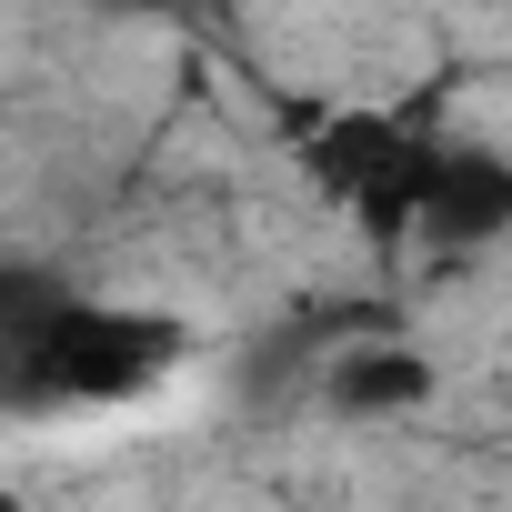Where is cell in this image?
I'll list each match as a JSON object with an SVG mask.
<instances>
[{
    "mask_svg": "<svg viewBox=\"0 0 512 512\" xmlns=\"http://www.w3.org/2000/svg\"><path fill=\"white\" fill-rule=\"evenodd\" d=\"M111 11H201V0H111Z\"/></svg>",
    "mask_w": 512,
    "mask_h": 512,
    "instance_id": "8992f818",
    "label": "cell"
},
{
    "mask_svg": "<svg viewBox=\"0 0 512 512\" xmlns=\"http://www.w3.org/2000/svg\"><path fill=\"white\" fill-rule=\"evenodd\" d=\"M191 362V322L121 292L51 282L41 312L0 342V412H121Z\"/></svg>",
    "mask_w": 512,
    "mask_h": 512,
    "instance_id": "6da1fadb",
    "label": "cell"
},
{
    "mask_svg": "<svg viewBox=\"0 0 512 512\" xmlns=\"http://www.w3.org/2000/svg\"><path fill=\"white\" fill-rule=\"evenodd\" d=\"M0 512H31V502H21V482H11V472H0Z\"/></svg>",
    "mask_w": 512,
    "mask_h": 512,
    "instance_id": "52a82bcc",
    "label": "cell"
},
{
    "mask_svg": "<svg viewBox=\"0 0 512 512\" xmlns=\"http://www.w3.org/2000/svg\"><path fill=\"white\" fill-rule=\"evenodd\" d=\"M432 352L422 342H402V332H362V342H342V352H322L312 362V392H322V412H342V422H392V412H422L432 402Z\"/></svg>",
    "mask_w": 512,
    "mask_h": 512,
    "instance_id": "277c9868",
    "label": "cell"
},
{
    "mask_svg": "<svg viewBox=\"0 0 512 512\" xmlns=\"http://www.w3.org/2000/svg\"><path fill=\"white\" fill-rule=\"evenodd\" d=\"M41 292H51V272H41V262H0V342H11V332L41 312Z\"/></svg>",
    "mask_w": 512,
    "mask_h": 512,
    "instance_id": "5b68a950",
    "label": "cell"
},
{
    "mask_svg": "<svg viewBox=\"0 0 512 512\" xmlns=\"http://www.w3.org/2000/svg\"><path fill=\"white\" fill-rule=\"evenodd\" d=\"M442 141H452V101H442V91H412V101H342V111H312L292 151H302L312 191H322L362 241H412Z\"/></svg>",
    "mask_w": 512,
    "mask_h": 512,
    "instance_id": "7a4b0ae2",
    "label": "cell"
},
{
    "mask_svg": "<svg viewBox=\"0 0 512 512\" xmlns=\"http://www.w3.org/2000/svg\"><path fill=\"white\" fill-rule=\"evenodd\" d=\"M412 241H422V251H462V262H472V251H492V241H512V151L452 121Z\"/></svg>",
    "mask_w": 512,
    "mask_h": 512,
    "instance_id": "3957f363",
    "label": "cell"
}]
</instances>
